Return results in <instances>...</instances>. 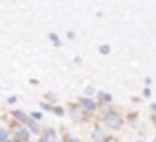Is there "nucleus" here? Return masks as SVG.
I'll return each mask as SVG.
<instances>
[{"label":"nucleus","instance_id":"nucleus-1","mask_svg":"<svg viewBox=\"0 0 156 142\" xmlns=\"http://www.w3.org/2000/svg\"><path fill=\"white\" fill-rule=\"evenodd\" d=\"M105 124L109 126V128H120V124H122V118L115 115V113H111V115H107V118H105Z\"/></svg>","mask_w":156,"mask_h":142},{"label":"nucleus","instance_id":"nucleus-2","mask_svg":"<svg viewBox=\"0 0 156 142\" xmlns=\"http://www.w3.org/2000/svg\"><path fill=\"white\" fill-rule=\"evenodd\" d=\"M73 117H75L76 120H82V118H83V111H82L80 107H75V109H73Z\"/></svg>","mask_w":156,"mask_h":142},{"label":"nucleus","instance_id":"nucleus-3","mask_svg":"<svg viewBox=\"0 0 156 142\" xmlns=\"http://www.w3.org/2000/svg\"><path fill=\"white\" fill-rule=\"evenodd\" d=\"M93 139H94V142H100L102 139H104V133H102L100 129H94V133H93Z\"/></svg>","mask_w":156,"mask_h":142},{"label":"nucleus","instance_id":"nucleus-4","mask_svg":"<svg viewBox=\"0 0 156 142\" xmlns=\"http://www.w3.org/2000/svg\"><path fill=\"white\" fill-rule=\"evenodd\" d=\"M4 139H5V133H4V131L0 129V140H4Z\"/></svg>","mask_w":156,"mask_h":142},{"label":"nucleus","instance_id":"nucleus-5","mask_svg":"<svg viewBox=\"0 0 156 142\" xmlns=\"http://www.w3.org/2000/svg\"><path fill=\"white\" fill-rule=\"evenodd\" d=\"M107 142H118V140H115V139H107Z\"/></svg>","mask_w":156,"mask_h":142},{"label":"nucleus","instance_id":"nucleus-6","mask_svg":"<svg viewBox=\"0 0 156 142\" xmlns=\"http://www.w3.org/2000/svg\"><path fill=\"white\" fill-rule=\"evenodd\" d=\"M154 122H156V118H154Z\"/></svg>","mask_w":156,"mask_h":142}]
</instances>
